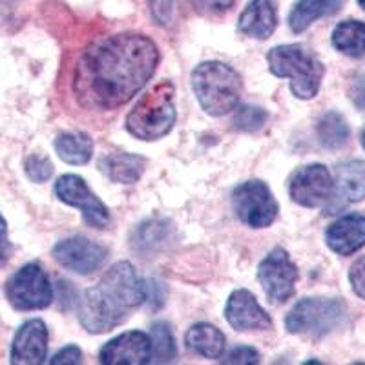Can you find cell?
<instances>
[{
	"instance_id": "cell-1",
	"label": "cell",
	"mask_w": 365,
	"mask_h": 365,
	"mask_svg": "<svg viewBox=\"0 0 365 365\" xmlns=\"http://www.w3.org/2000/svg\"><path fill=\"white\" fill-rule=\"evenodd\" d=\"M158 63V46L146 35L104 37L81 55L73 75L75 96L86 108L115 110L148 83Z\"/></svg>"
},
{
	"instance_id": "cell-2",
	"label": "cell",
	"mask_w": 365,
	"mask_h": 365,
	"mask_svg": "<svg viewBox=\"0 0 365 365\" xmlns=\"http://www.w3.org/2000/svg\"><path fill=\"white\" fill-rule=\"evenodd\" d=\"M146 285L132 263L119 262L106 270L96 287L84 291L79 322L90 334H103L125 324L132 311L146 302Z\"/></svg>"
},
{
	"instance_id": "cell-3",
	"label": "cell",
	"mask_w": 365,
	"mask_h": 365,
	"mask_svg": "<svg viewBox=\"0 0 365 365\" xmlns=\"http://www.w3.org/2000/svg\"><path fill=\"white\" fill-rule=\"evenodd\" d=\"M269 71L279 79L291 81L292 96L302 101L318 96L325 75L324 63L302 44L276 46L267 53Z\"/></svg>"
},
{
	"instance_id": "cell-4",
	"label": "cell",
	"mask_w": 365,
	"mask_h": 365,
	"mask_svg": "<svg viewBox=\"0 0 365 365\" xmlns=\"http://www.w3.org/2000/svg\"><path fill=\"white\" fill-rule=\"evenodd\" d=\"M190 81L201 108L208 115L221 117L237 108L243 93V79L232 66L217 61L203 63L192 71Z\"/></svg>"
},
{
	"instance_id": "cell-5",
	"label": "cell",
	"mask_w": 365,
	"mask_h": 365,
	"mask_svg": "<svg viewBox=\"0 0 365 365\" xmlns=\"http://www.w3.org/2000/svg\"><path fill=\"white\" fill-rule=\"evenodd\" d=\"M175 125L174 84L165 81L146 91L126 117V130L141 141L161 139Z\"/></svg>"
},
{
	"instance_id": "cell-6",
	"label": "cell",
	"mask_w": 365,
	"mask_h": 365,
	"mask_svg": "<svg viewBox=\"0 0 365 365\" xmlns=\"http://www.w3.org/2000/svg\"><path fill=\"white\" fill-rule=\"evenodd\" d=\"M345 318V305L338 298H305L287 314L285 327L291 334L324 338Z\"/></svg>"
},
{
	"instance_id": "cell-7",
	"label": "cell",
	"mask_w": 365,
	"mask_h": 365,
	"mask_svg": "<svg viewBox=\"0 0 365 365\" xmlns=\"http://www.w3.org/2000/svg\"><path fill=\"white\" fill-rule=\"evenodd\" d=\"M6 298L17 311H38L53 302V287L38 263H28L6 283Z\"/></svg>"
},
{
	"instance_id": "cell-8",
	"label": "cell",
	"mask_w": 365,
	"mask_h": 365,
	"mask_svg": "<svg viewBox=\"0 0 365 365\" xmlns=\"http://www.w3.org/2000/svg\"><path fill=\"white\" fill-rule=\"evenodd\" d=\"M232 208L237 220L250 228H267L278 217V203L267 182L252 181L241 182L232 192Z\"/></svg>"
},
{
	"instance_id": "cell-9",
	"label": "cell",
	"mask_w": 365,
	"mask_h": 365,
	"mask_svg": "<svg viewBox=\"0 0 365 365\" xmlns=\"http://www.w3.org/2000/svg\"><path fill=\"white\" fill-rule=\"evenodd\" d=\"M298 269L289 257L287 250L274 249L263 257L257 267V279L270 303L282 305L291 299L298 283Z\"/></svg>"
},
{
	"instance_id": "cell-10",
	"label": "cell",
	"mask_w": 365,
	"mask_h": 365,
	"mask_svg": "<svg viewBox=\"0 0 365 365\" xmlns=\"http://www.w3.org/2000/svg\"><path fill=\"white\" fill-rule=\"evenodd\" d=\"M55 195L68 207L79 208L86 225L93 228H106L112 221L106 205L97 197L83 178L64 174L55 182Z\"/></svg>"
},
{
	"instance_id": "cell-11",
	"label": "cell",
	"mask_w": 365,
	"mask_h": 365,
	"mask_svg": "<svg viewBox=\"0 0 365 365\" xmlns=\"http://www.w3.org/2000/svg\"><path fill=\"white\" fill-rule=\"evenodd\" d=\"M334 188V179L327 166H302L289 179V195L296 205L316 208L327 203Z\"/></svg>"
},
{
	"instance_id": "cell-12",
	"label": "cell",
	"mask_w": 365,
	"mask_h": 365,
	"mask_svg": "<svg viewBox=\"0 0 365 365\" xmlns=\"http://www.w3.org/2000/svg\"><path fill=\"white\" fill-rule=\"evenodd\" d=\"M53 257L64 269L81 276H90L104 267L108 249L86 237L75 236L58 241L53 247Z\"/></svg>"
},
{
	"instance_id": "cell-13",
	"label": "cell",
	"mask_w": 365,
	"mask_h": 365,
	"mask_svg": "<svg viewBox=\"0 0 365 365\" xmlns=\"http://www.w3.org/2000/svg\"><path fill=\"white\" fill-rule=\"evenodd\" d=\"M104 365H145L152 361V340L146 332L128 331L110 340L101 349Z\"/></svg>"
},
{
	"instance_id": "cell-14",
	"label": "cell",
	"mask_w": 365,
	"mask_h": 365,
	"mask_svg": "<svg viewBox=\"0 0 365 365\" xmlns=\"http://www.w3.org/2000/svg\"><path fill=\"white\" fill-rule=\"evenodd\" d=\"M225 316L230 327L240 332L272 329V318L257 303L256 296L247 289H237L228 296Z\"/></svg>"
},
{
	"instance_id": "cell-15",
	"label": "cell",
	"mask_w": 365,
	"mask_h": 365,
	"mask_svg": "<svg viewBox=\"0 0 365 365\" xmlns=\"http://www.w3.org/2000/svg\"><path fill=\"white\" fill-rule=\"evenodd\" d=\"M48 327L42 319H29L15 334L11 345V364L38 365L48 354Z\"/></svg>"
},
{
	"instance_id": "cell-16",
	"label": "cell",
	"mask_w": 365,
	"mask_h": 365,
	"mask_svg": "<svg viewBox=\"0 0 365 365\" xmlns=\"http://www.w3.org/2000/svg\"><path fill=\"white\" fill-rule=\"evenodd\" d=\"M365 200V161H347L338 165L334 188L327 201V212L347 207L351 203Z\"/></svg>"
},
{
	"instance_id": "cell-17",
	"label": "cell",
	"mask_w": 365,
	"mask_h": 365,
	"mask_svg": "<svg viewBox=\"0 0 365 365\" xmlns=\"http://www.w3.org/2000/svg\"><path fill=\"white\" fill-rule=\"evenodd\" d=\"M278 28V4L276 0H250L240 15L237 29L250 38L267 41Z\"/></svg>"
},
{
	"instance_id": "cell-18",
	"label": "cell",
	"mask_w": 365,
	"mask_h": 365,
	"mask_svg": "<svg viewBox=\"0 0 365 365\" xmlns=\"http://www.w3.org/2000/svg\"><path fill=\"white\" fill-rule=\"evenodd\" d=\"M325 241L332 252L351 256L365 247V216L349 214L331 225L325 232Z\"/></svg>"
},
{
	"instance_id": "cell-19",
	"label": "cell",
	"mask_w": 365,
	"mask_h": 365,
	"mask_svg": "<svg viewBox=\"0 0 365 365\" xmlns=\"http://www.w3.org/2000/svg\"><path fill=\"white\" fill-rule=\"evenodd\" d=\"M185 345L190 349L192 353L208 358V360H217V358L223 356L227 340L216 325L195 324L188 329L187 336H185Z\"/></svg>"
},
{
	"instance_id": "cell-20",
	"label": "cell",
	"mask_w": 365,
	"mask_h": 365,
	"mask_svg": "<svg viewBox=\"0 0 365 365\" xmlns=\"http://www.w3.org/2000/svg\"><path fill=\"white\" fill-rule=\"evenodd\" d=\"M146 161L135 154H108L99 161V168L110 181L119 185H132L139 181L145 172Z\"/></svg>"
},
{
	"instance_id": "cell-21",
	"label": "cell",
	"mask_w": 365,
	"mask_h": 365,
	"mask_svg": "<svg viewBox=\"0 0 365 365\" xmlns=\"http://www.w3.org/2000/svg\"><path fill=\"white\" fill-rule=\"evenodd\" d=\"M344 4L345 0H298L289 15V26L294 34H302L318 19L340 11Z\"/></svg>"
},
{
	"instance_id": "cell-22",
	"label": "cell",
	"mask_w": 365,
	"mask_h": 365,
	"mask_svg": "<svg viewBox=\"0 0 365 365\" xmlns=\"http://www.w3.org/2000/svg\"><path fill=\"white\" fill-rule=\"evenodd\" d=\"M55 152L68 165H86L93 155V141L83 132L58 133L55 139Z\"/></svg>"
},
{
	"instance_id": "cell-23",
	"label": "cell",
	"mask_w": 365,
	"mask_h": 365,
	"mask_svg": "<svg viewBox=\"0 0 365 365\" xmlns=\"http://www.w3.org/2000/svg\"><path fill=\"white\" fill-rule=\"evenodd\" d=\"M332 46L347 57L365 55V22L344 21L332 31Z\"/></svg>"
},
{
	"instance_id": "cell-24",
	"label": "cell",
	"mask_w": 365,
	"mask_h": 365,
	"mask_svg": "<svg viewBox=\"0 0 365 365\" xmlns=\"http://www.w3.org/2000/svg\"><path fill=\"white\" fill-rule=\"evenodd\" d=\"M349 126L344 115L338 112L325 113L318 123L319 145L327 150H338L349 141Z\"/></svg>"
},
{
	"instance_id": "cell-25",
	"label": "cell",
	"mask_w": 365,
	"mask_h": 365,
	"mask_svg": "<svg viewBox=\"0 0 365 365\" xmlns=\"http://www.w3.org/2000/svg\"><path fill=\"white\" fill-rule=\"evenodd\" d=\"M152 360L158 364H168L175 358V344L170 327L165 322H158L152 327Z\"/></svg>"
},
{
	"instance_id": "cell-26",
	"label": "cell",
	"mask_w": 365,
	"mask_h": 365,
	"mask_svg": "<svg viewBox=\"0 0 365 365\" xmlns=\"http://www.w3.org/2000/svg\"><path fill=\"white\" fill-rule=\"evenodd\" d=\"M168 234V223L165 221H148L137 230V237H133V247L139 250L154 249L155 245L163 243Z\"/></svg>"
},
{
	"instance_id": "cell-27",
	"label": "cell",
	"mask_w": 365,
	"mask_h": 365,
	"mask_svg": "<svg viewBox=\"0 0 365 365\" xmlns=\"http://www.w3.org/2000/svg\"><path fill=\"white\" fill-rule=\"evenodd\" d=\"M267 112L263 108H257L252 104H243L240 106L234 115V126L241 132H256L267 123Z\"/></svg>"
},
{
	"instance_id": "cell-28",
	"label": "cell",
	"mask_w": 365,
	"mask_h": 365,
	"mask_svg": "<svg viewBox=\"0 0 365 365\" xmlns=\"http://www.w3.org/2000/svg\"><path fill=\"white\" fill-rule=\"evenodd\" d=\"M26 174L31 181L42 182L46 179H50L53 174V165L48 158H42V155H31V158L26 161Z\"/></svg>"
},
{
	"instance_id": "cell-29",
	"label": "cell",
	"mask_w": 365,
	"mask_h": 365,
	"mask_svg": "<svg viewBox=\"0 0 365 365\" xmlns=\"http://www.w3.org/2000/svg\"><path fill=\"white\" fill-rule=\"evenodd\" d=\"M349 282H351L354 294L365 299V256H361L360 259L353 263V267L349 270Z\"/></svg>"
},
{
	"instance_id": "cell-30",
	"label": "cell",
	"mask_w": 365,
	"mask_h": 365,
	"mask_svg": "<svg viewBox=\"0 0 365 365\" xmlns=\"http://www.w3.org/2000/svg\"><path fill=\"white\" fill-rule=\"evenodd\" d=\"M225 364H236V365H252L259 364V353L252 347H234L225 358Z\"/></svg>"
},
{
	"instance_id": "cell-31",
	"label": "cell",
	"mask_w": 365,
	"mask_h": 365,
	"mask_svg": "<svg viewBox=\"0 0 365 365\" xmlns=\"http://www.w3.org/2000/svg\"><path fill=\"white\" fill-rule=\"evenodd\" d=\"M150 6H152V15L159 24H170L174 19L175 0H150Z\"/></svg>"
},
{
	"instance_id": "cell-32",
	"label": "cell",
	"mask_w": 365,
	"mask_h": 365,
	"mask_svg": "<svg viewBox=\"0 0 365 365\" xmlns=\"http://www.w3.org/2000/svg\"><path fill=\"white\" fill-rule=\"evenodd\" d=\"M234 2L236 0H190V4L197 11L207 13V15H221L232 8Z\"/></svg>"
},
{
	"instance_id": "cell-33",
	"label": "cell",
	"mask_w": 365,
	"mask_h": 365,
	"mask_svg": "<svg viewBox=\"0 0 365 365\" xmlns=\"http://www.w3.org/2000/svg\"><path fill=\"white\" fill-rule=\"evenodd\" d=\"M51 365H79L83 364V351L77 345H68L61 349L50 360Z\"/></svg>"
},
{
	"instance_id": "cell-34",
	"label": "cell",
	"mask_w": 365,
	"mask_h": 365,
	"mask_svg": "<svg viewBox=\"0 0 365 365\" xmlns=\"http://www.w3.org/2000/svg\"><path fill=\"white\" fill-rule=\"evenodd\" d=\"M13 247L9 243V236H8V223L0 214V269L9 262V257H11Z\"/></svg>"
},
{
	"instance_id": "cell-35",
	"label": "cell",
	"mask_w": 365,
	"mask_h": 365,
	"mask_svg": "<svg viewBox=\"0 0 365 365\" xmlns=\"http://www.w3.org/2000/svg\"><path fill=\"white\" fill-rule=\"evenodd\" d=\"M361 146L365 148V130H364V133H361Z\"/></svg>"
},
{
	"instance_id": "cell-36",
	"label": "cell",
	"mask_w": 365,
	"mask_h": 365,
	"mask_svg": "<svg viewBox=\"0 0 365 365\" xmlns=\"http://www.w3.org/2000/svg\"><path fill=\"white\" fill-rule=\"evenodd\" d=\"M358 4H360V6H361V8H364V9H365V0H358Z\"/></svg>"
}]
</instances>
